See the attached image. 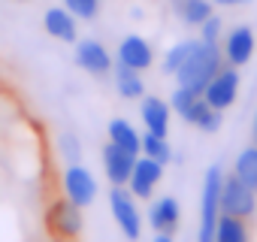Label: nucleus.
<instances>
[{
  "label": "nucleus",
  "mask_w": 257,
  "mask_h": 242,
  "mask_svg": "<svg viewBox=\"0 0 257 242\" xmlns=\"http://www.w3.org/2000/svg\"><path fill=\"white\" fill-rule=\"evenodd\" d=\"M218 7H239V4H248V0H212Z\"/></svg>",
  "instance_id": "nucleus-28"
},
{
  "label": "nucleus",
  "mask_w": 257,
  "mask_h": 242,
  "mask_svg": "<svg viewBox=\"0 0 257 242\" xmlns=\"http://www.w3.org/2000/svg\"><path fill=\"white\" fill-rule=\"evenodd\" d=\"M170 7H173V10H176V16H179V10L185 7V0H170Z\"/></svg>",
  "instance_id": "nucleus-30"
},
{
  "label": "nucleus",
  "mask_w": 257,
  "mask_h": 242,
  "mask_svg": "<svg viewBox=\"0 0 257 242\" xmlns=\"http://www.w3.org/2000/svg\"><path fill=\"white\" fill-rule=\"evenodd\" d=\"M64 194L76 203V206H91L94 197H97V182L94 176L82 167V164H70L64 170Z\"/></svg>",
  "instance_id": "nucleus-7"
},
{
  "label": "nucleus",
  "mask_w": 257,
  "mask_h": 242,
  "mask_svg": "<svg viewBox=\"0 0 257 242\" xmlns=\"http://www.w3.org/2000/svg\"><path fill=\"white\" fill-rule=\"evenodd\" d=\"M143 152H146V158H152V161H158L164 167L173 161V149H170L167 137H158V134H149V131L143 137Z\"/></svg>",
  "instance_id": "nucleus-21"
},
{
  "label": "nucleus",
  "mask_w": 257,
  "mask_h": 242,
  "mask_svg": "<svg viewBox=\"0 0 257 242\" xmlns=\"http://www.w3.org/2000/svg\"><path fill=\"white\" fill-rule=\"evenodd\" d=\"M233 176L257 194V146H251V149H242V152H239L236 167H233Z\"/></svg>",
  "instance_id": "nucleus-19"
},
{
  "label": "nucleus",
  "mask_w": 257,
  "mask_h": 242,
  "mask_svg": "<svg viewBox=\"0 0 257 242\" xmlns=\"http://www.w3.org/2000/svg\"><path fill=\"white\" fill-rule=\"evenodd\" d=\"M194 46H197V40H185V43H179V46H173L170 52H167V58H164V73L170 76H176L179 73V67L188 61V55L194 52Z\"/></svg>",
  "instance_id": "nucleus-23"
},
{
  "label": "nucleus",
  "mask_w": 257,
  "mask_h": 242,
  "mask_svg": "<svg viewBox=\"0 0 257 242\" xmlns=\"http://www.w3.org/2000/svg\"><path fill=\"white\" fill-rule=\"evenodd\" d=\"M43 28H46L49 37H55L61 43H76L79 40V31H76V22H73V13L70 10H61V7L49 10L43 16Z\"/></svg>",
  "instance_id": "nucleus-13"
},
{
  "label": "nucleus",
  "mask_w": 257,
  "mask_h": 242,
  "mask_svg": "<svg viewBox=\"0 0 257 242\" xmlns=\"http://www.w3.org/2000/svg\"><path fill=\"white\" fill-rule=\"evenodd\" d=\"M46 221H49V230L55 239H61V242L76 239L82 233V206H76L70 197L55 200L46 212Z\"/></svg>",
  "instance_id": "nucleus-3"
},
{
  "label": "nucleus",
  "mask_w": 257,
  "mask_h": 242,
  "mask_svg": "<svg viewBox=\"0 0 257 242\" xmlns=\"http://www.w3.org/2000/svg\"><path fill=\"white\" fill-rule=\"evenodd\" d=\"M182 118H185V121H191L194 128H200L203 134H218V131H221V109L209 106V103L203 100V94L194 100V106H191Z\"/></svg>",
  "instance_id": "nucleus-16"
},
{
  "label": "nucleus",
  "mask_w": 257,
  "mask_h": 242,
  "mask_svg": "<svg viewBox=\"0 0 257 242\" xmlns=\"http://www.w3.org/2000/svg\"><path fill=\"white\" fill-rule=\"evenodd\" d=\"M64 7L73 13V19L91 22V19H97V13H100V0H64Z\"/></svg>",
  "instance_id": "nucleus-24"
},
{
  "label": "nucleus",
  "mask_w": 257,
  "mask_h": 242,
  "mask_svg": "<svg viewBox=\"0 0 257 242\" xmlns=\"http://www.w3.org/2000/svg\"><path fill=\"white\" fill-rule=\"evenodd\" d=\"M221 185H224L221 167H209L206 179H203V203H200L197 242H215V230H218V218H221Z\"/></svg>",
  "instance_id": "nucleus-2"
},
{
  "label": "nucleus",
  "mask_w": 257,
  "mask_h": 242,
  "mask_svg": "<svg viewBox=\"0 0 257 242\" xmlns=\"http://www.w3.org/2000/svg\"><path fill=\"white\" fill-rule=\"evenodd\" d=\"M200 28H203V37H200L203 43H218L221 40V19L218 16H209Z\"/></svg>",
  "instance_id": "nucleus-27"
},
{
  "label": "nucleus",
  "mask_w": 257,
  "mask_h": 242,
  "mask_svg": "<svg viewBox=\"0 0 257 242\" xmlns=\"http://www.w3.org/2000/svg\"><path fill=\"white\" fill-rule=\"evenodd\" d=\"M254 146H257V118H254Z\"/></svg>",
  "instance_id": "nucleus-31"
},
{
  "label": "nucleus",
  "mask_w": 257,
  "mask_h": 242,
  "mask_svg": "<svg viewBox=\"0 0 257 242\" xmlns=\"http://www.w3.org/2000/svg\"><path fill=\"white\" fill-rule=\"evenodd\" d=\"M61 152H64V158H67V164H79V161H82L79 137H76V134H64V137H61Z\"/></svg>",
  "instance_id": "nucleus-26"
},
{
  "label": "nucleus",
  "mask_w": 257,
  "mask_h": 242,
  "mask_svg": "<svg viewBox=\"0 0 257 242\" xmlns=\"http://www.w3.org/2000/svg\"><path fill=\"white\" fill-rule=\"evenodd\" d=\"M140 115L146 121V131L149 134H158V137H167L170 134V106L161 97H146Z\"/></svg>",
  "instance_id": "nucleus-15"
},
{
  "label": "nucleus",
  "mask_w": 257,
  "mask_h": 242,
  "mask_svg": "<svg viewBox=\"0 0 257 242\" xmlns=\"http://www.w3.org/2000/svg\"><path fill=\"white\" fill-rule=\"evenodd\" d=\"M221 67H224V55H221L218 43H203V40H197L194 52L188 55V61L179 67L176 76H179V85H182V88H191V91L203 94V88L209 85V79H212Z\"/></svg>",
  "instance_id": "nucleus-1"
},
{
  "label": "nucleus",
  "mask_w": 257,
  "mask_h": 242,
  "mask_svg": "<svg viewBox=\"0 0 257 242\" xmlns=\"http://www.w3.org/2000/svg\"><path fill=\"white\" fill-rule=\"evenodd\" d=\"M197 97H200L197 91H191V88H182V85H179V88L173 91V97H170V106H173L179 115H185V112L194 106V100H197Z\"/></svg>",
  "instance_id": "nucleus-25"
},
{
  "label": "nucleus",
  "mask_w": 257,
  "mask_h": 242,
  "mask_svg": "<svg viewBox=\"0 0 257 242\" xmlns=\"http://www.w3.org/2000/svg\"><path fill=\"white\" fill-rule=\"evenodd\" d=\"M155 242H173V236H170V233H158Z\"/></svg>",
  "instance_id": "nucleus-29"
},
{
  "label": "nucleus",
  "mask_w": 257,
  "mask_h": 242,
  "mask_svg": "<svg viewBox=\"0 0 257 242\" xmlns=\"http://www.w3.org/2000/svg\"><path fill=\"white\" fill-rule=\"evenodd\" d=\"M179 215H182V209H179V200L176 197H161L155 206H152V212H149V224L158 230V233H176V227H179Z\"/></svg>",
  "instance_id": "nucleus-14"
},
{
  "label": "nucleus",
  "mask_w": 257,
  "mask_h": 242,
  "mask_svg": "<svg viewBox=\"0 0 257 242\" xmlns=\"http://www.w3.org/2000/svg\"><path fill=\"white\" fill-rule=\"evenodd\" d=\"M251 55H254V31L245 28V25L233 28L230 37H227V43H224V58H227V64H230V67H242V64L251 61Z\"/></svg>",
  "instance_id": "nucleus-11"
},
{
  "label": "nucleus",
  "mask_w": 257,
  "mask_h": 242,
  "mask_svg": "<svg viewBox=\"0 0 257 242\" xmlns=\"http://www.w3.org/2000/svg\"><path fill=\"white\" fill-rule=\"evenodd\" d=\"M161 176H164V164H158V161H152V158H137V164H134V173H131V194L134 197H152V191H155V185L161 182Z\"/></svg>",
  "instance_id": "nucleus-9"
},
{
  "label": "nucleus",
  "mask_w": 257,
  "mask_h": 242,
  "mask_svg": "<svg viewBox=\"0 0 257 242\" xmlns=\"http://www.w3.org/2000/svg\"><path fill=\"white\" fill-rule=\"evenodd\" d=\"M236 91H239V73H236V67H221L209 79V85L203 88V100L209 106H215V109H227V106H233Z\"/></svg>",
  "instance_id": "nucleus-6"
},
{
  "label": "nucleus",
  "mask_w": 257,
  "mask_h": 242,
  "mask_svg": "<svg viewBox=\"0 0 257 242\" xmlns=\"http://www.w3.org/2000/svg\"><path fill=\"white\" fill-rule=\"evenodd\" d=\"M257 209V200H254V191L248 185H242L236 176L224 179L221 185V215H230V218H251Z\"/></svg>",
  "instance_id": "nucleus-5"
},
{
  "label": "nucleus",
  "mask_w": 257,
  "mask_h": 242,
  "mask_svg": "<svg viewBox=\"0 0 257 242\" xmlns=\"http://www.w3.org/2000/svg\"><path fill=\"white\" fill-rule=\"evenodd\" d=\"M115 88L124 100H140L146 94V85L140 79V70L134 67H127V64H118L115 67Z\"/></svg>",
  "instance_id": "nucleus-17"
},
{
  "label": "nucleus",
  "mask_w": 257,
  "mask_h": 242,
  "mask_svg": "<svg viewBox=\"0 0 257 242\" xmlns=\"http://www.w3.org/2000/svg\"><path fill=\"white\" fill-rule=\"evenodd\" d=\"M155 61V52L152 46L143 40V37H124L121 46H118V64H127L134 70H149Z\"/></svg>",
  "instance_id": "nucleus-12"
},
{
  "label": "nucleus",
  "mask_w": 257,
  "mask_h": 242,
  "mask_svg": "<svg viewBox=\"0 0 257 242\" xmlns=\"http://www.w3.org/2000/svg\"><path fill=\"white\" fill-rule=\"evenodd\" d=\"M109 209H112V218H115V224L121 227V233L127 239H140L143 218H140V209L134 203V194H127L124 185H112V191H109Z\"/></svg>",
  "instance_id": "nucleus-4"
},
{
  "label": "nucleus",
  "mask_w": 257,
  "mask_h": 242,
  "mask_svg": "<svg viewBox=\"0 0 257 242\" xmlns=\"http://www.w3.org/2000/svg\"><path fill=\"white\" fill-rule=\"evenodd\" d=\"M134 164H137V155H131L127 149H121L115 143L103 146V167H106V176H109L112 185H127L131 182Z\"/></svg>",
  "instance_id": "nucleus-8"
},
{
  "label": "nucleus",
  "mask_w": 257,
  "mask_h": 242,
  "mask_svg": "<svg viewBox=\"0 0 257 242\" xmlns=\"http://www.w3.org/2000/svg\"><path fill=\"white\" fill-rule=\"evenodd\" d=\"M76 64L82 70H88L91 76H106L112 70V58L103 49V43H97V40H79L76 43Z\"/></svg>",
  "instance_id": "nucleus-10"
},
{
  "label": "nucleus",
  "mask_w": 257,
  "mask_h": 242,
  "mask_svg": "<svg viewBox=\"0 0 257 242\" xmlns=\"http://www.w3.org/2000/svg\"><path fill=\"white\" fill-rule=\"evenodd\" d=\"M215 242H248L245 221H242V218L221 215V218H218V230H215Z\"/></svg>",
  "instance_id": "nucleus-20"
},
{
  "label": "nucleus",
  "mask_w": 257,
  "mask_h": 242,
  "mask_svg": "<svg viewBox=\"0 0 257 242\" xmlns=\"http://www.w3.org/2000/svg\"><path fill=\"white\" fill-rule=\"evenodd\" d=\"M109 143L127 149L131 155H140V152H143V137H140L131 125H127L124 118H112V121H109Z\"/></svg>",
  "instance_id": "nucleus-18"
},
{
  "label": "nucleus",
  "mask_w": 257,
  "mask_h": 242,
  "mask_svg": "<svg viewBox=\"0 0 257 242\" xmlns=\"http://www.w3.org/2000/svg\"><path fill=\"white\" fill-rule=\"evenodd\" d=\"M212 16V0H185V7L179 10V19L185 25H203Z\"/></svg>",
  "instance_id": "nucleus-22"
}]
</instances>
